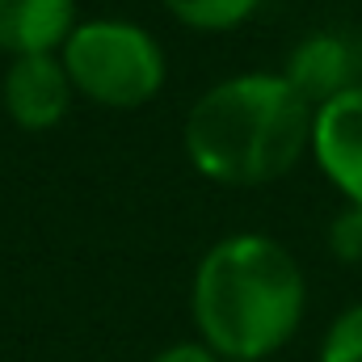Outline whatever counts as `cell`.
<instances>
[{
  "label": "cell",
  "mask_w": 362,
  "mask_h": 362,
  "mask_svg": "<svg viewBox=\"0 0 362 362\" xmlns=\"http://www.w3.org/2000/svg\"><path fill=\"white\" fill-rule=\"evenodd\" d=\"M303 316L295 257L257 232L219 240L194 274V325L219 358L262 362L291 341Z\"/></svg>",
  "instance_id": "cell-2"
},
{
  "label": "cell",
  "mask_w": 362,
  "mask_h": 362,
  "mask_svg": "<svg viewBox=\"0 0 362 362\" xmlns=\"http://www.w3.org/2000/svg\"><path fill=\"white\" fill-rule=\"evenodd\" d=\"M312 156L350 206H362V85L316 105Z\"/></svg>",
  "instance_id": "cell-4"
},
{
  "label": "cell",
  "mask_w": 362,
  "mask_h": 362,
  "mask_svg": "<svg viewBox=\"0 0 362 362\" xmlns=\"http://www.w3.org/2000/svg\"><path fill=\"white\" fill-rule=\"evenodd\" d=\"M320 362H362V303L333 320L320 346Z\"/></svg>",
  "instance_id": "cell-9"
},
{
  "label": "cell",
  "mask_w": 362,
  "mask_h": 362,
  "mask_svg": "<svg viewBox=\"0 0 362 362\" xmlns=\"http://www.w3.org/2000/svg\"><path fill=\"white\" fill-rule=\"evenodd\" d=\"M64 72L72 89L110 110L148 105L165 85V51L160 42L122 17H97L72 25L59 47Z\"/></svg>",
  "instance_id": "cell-3"
},
{
  "label": "cell",
  "mask_w": 362,
  "mask_h": 362,
  "mask_svg": "<svg viewBox=\"0 0 362 362\" xmlns=\"http://www.w3.org/2000/svg\"><path fill=\"white\" fill-rule=\"evenodd\" d=\"M329 245L341 262H362V206H350L337 215L333 232H329Z\"/></svg>",
  "instance_id": "cell-10"
},
{
  "label": "cell",
  "mask_w": 362,
  "mask_h": 362,
  "mask_svg": "<svg viewBox=\"0 0 362 362\" xmlns=\"http://www.w3.org/2000/svg\"><path fill=\"white\" fill-rule=\"evenodd\" d=\"M160 4L181 25L202 30V34H219V30H232V25L249 21L262 0H160Z\"/></svg>",
  "instance_id": "cell-8"
},
{
  "label": "cell",
  "mask_w": 362,
  "mask_h": 362,
  "mask_svg": "<svg viewBox=\"0 0 362 362\" xmlns=\"http://www.w3.org/2000/svg\"><path fill=\"white\" fill-rule=\"evenodd\" d=\"M312 105H325L329 97L350 89V47L333 34H312L282 72Z\"/></svg>",
  "instance_id": "cell-7"
},
{
  "label": "cell",
  "mask_w": 362,
  "mask_h": 362,
  "mask_svg": "<svg viewBox=\"0 0 362 362\" xmlns=\"http://www.w3.org/2000/svg\"><path fill=\"white\" fill-rule=\"evenodd\" d=\"M152 362H219V354L211 346H198V341H181V346H169L160 350Z\"/></svg>",
  "instance_id": "cell-11"
},
{
  "label": "cell",
  "mask_w": 362,
  "mask_h": 362,
  "mask_svg": "<svg viewBox=\"0 0 362 362\" xmlns=\"http://www.w3.org/2000/svg\"><path fill=\"white\" fill-rule=\"evenodd\" d=\"M316 105L286 76L245 72L206 89L185 114V156L206 181L266 185L312 152Z\"/></svg>",
  "instance_id": "cell-1"
},
{
  "label": "cell",
  "mask_w": 362,
  "mask_h": 362,
  "mask_svg": "<svg viewBox=\"0 0 362 362\" xmlns=\"http://www.w3.org/2000/svg\"><path fill=\"white\" fill-rule=\"evenodd\" d=\"M72 25H76L72 0H0V51L13 59L59 51Z\"/></svg>",
  "instance_id": "cell-6"
},
{
  "label": "cell",
  "mask_w": 362,
  "mask_h": 362,
  "mask_svg": "<svg viewBox=\"0 0 362 362\" xmlns=\"http://www.w3.org/2000/svg\"><path fill=\"white\" fill-rule=\"evenodd\" d=\"M72 81L64 72V59L55 51H38V55H17L4 72V110L21 131H51L64 122L68 105H72Z\"/></svg>",
  "instance_id": "cell-5"
}]
</instances>
